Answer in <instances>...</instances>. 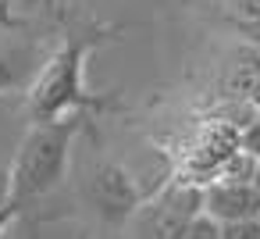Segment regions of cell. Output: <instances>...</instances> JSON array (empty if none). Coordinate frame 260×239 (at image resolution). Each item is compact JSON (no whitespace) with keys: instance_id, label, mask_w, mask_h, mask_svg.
I'll list each match as a JSON object with an SVG mask.
<instances>
[{"instance_id":"obj_1","label":"cell","mask_w":260,"mask_h":239,"mask_svg":"<svg viewBox=\"0 0 260 239\" xmlns=\"http://www.w3.org/2000/svg\"><path fill=\"white\" fill-rule=\"evenodd\" d=\"M75 132H79V114L29 122L18 150L8 161V171H11V214H18L32 200L47 196L50 189H57V182L68 171Z\"/></svg>"},{"instance_id":"obj_2","label":"cell","mask_w":260,"mask_h":239,"mask_svg":"<svg viewBox=\"0 0 260 239\" xmlns=\"http://www.w3.org/2000/svg\"><path fill=\"white\" fill-rule=\"evenodd\" d=\"M86 57H89V43H82L79 36H68L64 47L40 68V75L25 89V104H29L32 122L64 118V114L82 111V107H100V100L82 82Z\"/></svg>"},{"instance_id":"obj_3","label":"cell","mask_w":260,"mask_h":239,"mask_svg":"<svg viewBox=\"0 0 260 239\" xmlns=\"http://www.w3.org/2000/svg\"><path fill=\"white\" fill-rule=\"evenodd\" d=\"M200 211H203V182H175L150 203H139L128 221L136 239H182Z\"/></svg>"},{"instance_id":"obj_4","label":"cell","mask_w":260,"mask_h":239,"mask_svg":"<svg viewBox=\"0 0 260 239\" xmlns=\"http://www.w3.org/2000/svg\"><path fill=\"white\" fill-rule=\"evenodd\" d=\"M82 200L89 203V211L96 218H104L111 225L128 221L136 214V207L143 203L132 175L121 164H114V161H100V164L89 168V175L82 182Z\"/></svg>"},{"instance_id":"obj_5","label":"cell","mask_w":260,"mask_h":239,"mask_svg":"<svg viewBox=\"0 0 260 239\" xmlns=\"http://www.w3.org/2000/svg\"><path fill=\"white\" fill-rule=\"evenodd\" d=\"M203 214H210L214 221L260 218V193L253 182L210 178V182H203Z\"/></svg>"},{"instance_id":"obj_6","label":"cell","mask_w":260,"mask_h":239,"mask_svg":"<svg viewBox=\"0 0 260 239\" xmlns=\"http://www.w3.org/2000/svg\"><path fill=\"white\" fill-rule=\"evenodd\" d=\"M29 104H25V89H8L0 93V164H8L11 154L18 150L25 129H29Z\"/></svg>"},{"instance_id":"obj_7","label":"cell","mask_w":260,"mask_h":239,"mask_svg":"<svg viewBox=\"0 0 260 239\" xmlns=\"http://www.w3.org/2000/svg\"><path fill=\"white\" fill-rule=\"evenodd\" d=\"M29 50L18 47H0V93L8 89H22L29 79Z\"/></svg>"},{"instance_id":"obj_8","label":"cell","mask_w":260,"mask_h":239,"mask_svg":"<svg viewBox=\"0 0 260 239\" xmlns=\"http://www.w3.org/2000/svg\"><path fill=\"white\" fill-rule=\"evenodd\" d=\"M217 225H221V239H260V218H239Z\"/></svg>"},{"instance_id":"obj_9","label":"cell","mask_w":260,"mask_h":239,"mask_svg":"<svg viewBox=\"0 0 260 239\" xmlns=\"http://www.w3.org/2000/svg\"><path fill=\"white\" fill-rule=\"evenodd\" d=\"M182 239H221V225L210 218V214H196L192 221H189V228H185V235Z\"/></svg>"},{"instance_id":"obj_10","label":"cell","mask_w":260,"mask_h":239,"mask_svg":"<svg viewBox=\"0 0 260 239\" xmlns=\"http://www.w3.org/2000/svg\"><path fill=\"white\" fill-rule=\"evenodd\" d=\"M235 146H239V150H246L249 157H256V161H260V118H253V122H246V125L239 129Z\"/></svg>"},{"instance_id":"obj_11","label":"cell","mask_w":260,"mask_h":239,"mask_svg":"<svg viewBox=\"0 0 260 239\" xmlns=\"http://www.w3.org/2000/svg\"><path fill=\"white\" fill-rule=\"evenodd\" d=\"M224 8L232 11L235 22H253V18H260V0H224Z\"/></svg>"},{"instance_id":"obj_12","label":"cell","mask_w":260,"mask_h":239,"mask_svg":"<svg viewBox=\"0 0 260 239\" xmlns=\"http://www.w3.org/2000/svg\"><path fill=\"white\" fill-rule=\"evenodd\" d=\"M11 218V171L8 164H0V228Z\"/></svg>"},{"instance_id":"obj_13","label":"cell","mask_w":260,"mask_h":239,"mask_svg":"<svg viewBox=\"0 0 260 239\" xmlns=\"http://www.w3.org/2000/svg\"><path fill=\"white\" fill-rule=\"evenodd\" d=\"M239 33H242L246 43L260 54V18H253V22H239Z\"/></svg>"},{"instance_id":"obj_14","label":"cell","mask_w":260,"mask_h":239,"mask_svg":"<svg viewBox=\"0 0 260 239\" xmlns=\"http://www.w3.org/2000/svg\"><path fill=\"white\" fill-rule=\"evenodd\" d=\"M246 93H249V100H253V107H256V114H260V72H256V79L249 82Z\"/></svg>"},{"instance_id":"obj_15","label":"cell","mask_w":260,"mask_h":239,"mask_svg":"<svg viewBox=\"0 0 260 239\" xmlns=\"http://www.w3.org/2000/svg\"><path fill=\"white\" fill-rule=\"evenodd\" d=\"M253 186H256V193H260V161H256V168H253Z\"/></svg>"}]
</instances>
